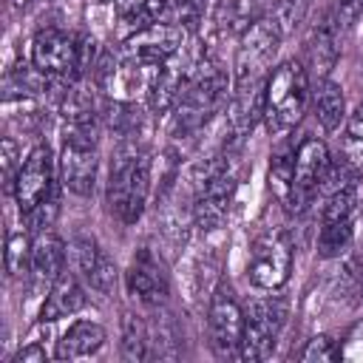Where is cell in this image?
I'll return each instance as SVG.
<instances>
[{"label": "cell", "instance_id": "1", "mask_svg": "<svg viewBox=\"0 0 363 363\" xmlns=\"http://www.w3.org/2000/svg\"><path fill=\"white\" fill-rule=\"evenodd\" d=\"M227 88L230 77L213 54L204 51L196 60H190L179 99L173 105V136L184 139L199 133L213 119V113H218V108L227 102Z\"/></svg>", "mask_w": 363, "mask_h": 363}, {"label": "cell", "instance_id": "2", "mask_svg": "<svg viewBox=\"0 0 363 363\" xmlns=\"http://www.w3.org/2000/svg\"><path fill=\"white\" fill-rule=\"evenodd\" d=\"M150 176L153 159L145 139H119L116 153L111 159L105 201L122 224H136L142 218L150 196Z\"/></svg>", "mask_w": 363, "mask_h": 363}, {"label": "cell", "instance_id": "3", "mask_svg": "<svg viewBox=\"0 0 363 363\" xmlns=\"http://www.w3.org/2000/svg\"><path fill=\"white\" fill-rule=\"evenodd\" d=\"M312 99L309 71L298 60H284L267 74L264 82V122L269 133H289L306 113Z\"/></svg>", "mask_w": 363, "mask_h": 363}, {"label": "cell", "instance_id": "4", "mask_svg": "<svg viewBox=\"0 0 363 363\" xmlns=\"http://www.w3.org/2000/svg\"><path fill=\"white\" fill-rule=\"evenodd\" d=\"M244 315H247V323H244V337H241L238 357L241 360H267L275 352L278 337L286 326L289 306H286L284 298L267 295V298H255L244 309Z\"/></svg>", "mask_w": 363, "mask_h": 363}, {"label": "cell", "instance_id": "5", "mask_svg": "<svg viewBox=\"0 0 363 363\" xmlns=\"http://www.w3.org/2000/svg\"><path fill=\"white\" fill-rule=\"evenodd\" d=\"M357 227V184H349L337 193L326 196L320 210V230H318V255L323 261H337L354 244Z\"/></svg>", "mask_w": 363, "mask_h": 363}, {"label": "cell", "instance_id": "6", "mask_svg": "<svg viewBox=\"0 0 363 363\" xmlns=\"http://www.w3.org/2000/svg\"><path fill=\"white\" fill-rule=\"evenodd\" d=\"M292 272V241L284 230H267L255 235L247 255V278L255 289L278 292Z\"/></svg>", "mask_w": 363, "mask_h": 363}, {"label": "cell", "instance_id": "7", "mask_svg": "<svg viewBox=\"0 0 363 363\" xmlns=\"http://www.w3.org/2000/svg\"><path fill=\"white\" fill-rule=\"evenodd\" d=\"M57 170L62 184L74 196H91L99 173V147L94 130L62 128V147L57 159Z\"/></svg>", "mask_w": 363, "mask_h": 363}, {"label": "cell", "instance_id": "8", "mask_svg": "<svg viewBox=\"0 0 363 363\" xmlns=\"http://www.w3.org/2000/svg\"><path fill=\"white\" fill-rule=\"evenodd\" d=\"M247 315L227 284H216L207 301V337L216 357H238Z\"/></svg>", "mask_w": 363, "mask_h": 363}, {"label": "cell", "instance_id": "9", "mask_svg": "<svg viewBox=\"0 0 363 363\" xmlns=\"http://www.w3.org/2000/svg\"><path fill=\"white\" fill-rule=\"evenodd\" d=\"M329 162H332L329 147L318 136H306L295 147V179H292V196L284 207L286 213L301 216L312 204V199L320 193V182L326 176Z\"/></svg>", "mask_w": 363, "mask_h": 363}, {"label": "cell", "instance_id": "10", "mask_svg": "<svg viewBox=\"0 0 363 363\" xmlns=\"http://www.w3.org/2000/svg\"><path fill=\"white\" fill-rule=\"evenodd\" d=\"M31 65L57 79H77L79 71V37L62 28H40L31 40Z\"/></svg>", "mask_w": 363, "mask_h": 363}, {"label": "cell", "instance_id": "11", "mask_svg": "<svg viewBox=\"0 0 363 363\" xmlns=\"http://www.w3.org/2000/svg\"><path fill=\"white\" fill-rule=\"evenodd\" d=\"M68 258L74 264V272L82 278V284L99 295H113L119 284V267L116 261L105 252V247L96 238L77 235L68 244Z\"/></svg>", "mask_w": 363, "mask_h": 363}, {"label": "cell", "instance_id": "12", "mask_svg": "<svg viewBox=\"0 0 363 363\" xmlns=\"http://www.w3.org/2000/svg\"><path fill=\"white\" fill-rule=\"evenodd\" d=\"M54 176H57V167H54L51 147L48 145H34L28 150V156L23 159V167H20L17 182H14V201H17L23 216L28 210H34L40 201H45L48 196L57 193L54 190Z\"/></svg>", "mask_w": 363, "mask_h": 363}, {"label": "cell", "instance_id": "13", "mask_svg": "<svg viewBox=\"0 0 363 363\" xmlns=\"http://www.w3.org/2000/svg\"><path fill=\"white\" fill-rule=\"evenodd\" d=\"M235 187H238V182H235V170L230 164L227 170H221L218 176H213L207 184H201L193 193L190 213H193V224L201 233H216L224 224V218L233 207V199H235Z\"/></svg>", "mask_w": 363, "mask_h": 363}, {"label": "cell", "instance_id": "14", "mask_svg": "<svg viewBox=\"0 0 363 363\" xmlns=\"http://www.w3.org/2000/svg\"><path fill=\"white\" fill-rule=\"evenodd\" d=\"M284 40L281 28L275 26L272 17H255L244 31H241V45H238V79L244 77H264L267 65L272 62L278 43Z\"/></svg>", "mask_w": 363, "mask_h": 363}, {"label": "cell", "instance_id": "15", "mask_svg": "<svg viewBox=\"0 0 363 363\" xmlns=\"http://www.w3.org/2000/svg\"><path fill=\"white\" fill-rule=\"evenodd\" d=\"M125 286L139 303L153 306V309L162 306L170 295V278H167L162 261L150 250H139L130 258V264L125 269Z\"/></svg>", "mask_w": 363, "mask_h": 363}, {"label": "cell", "instance_id": "16", "mask_svg": "<svg viewBox=\"0 0 363 363\" xmlns=\"http://www.w3.org/2000/svg\"><path fill=\"white\" fill-rule=\"evenodd\" d=\"M187 40V28L176 26V23H167V20H156L133 34H128L122 40V48L125 54H133V57H142V60H156V62H164L170 60L173 54L182 51Z\"/></svg>", "mask_w": 363, "mask_h": 363}, {"label": "cell", "instance_id": "17", "mask_svg": "<svg viewBox=\"0 0 363 363\" xmlns=\"http://www.w3.org/2000/svg\"><path fill=\"white\" fill-rule=\"evenodd\" d=\"M337 23L340 17H335L332 11H323L318 17V23L309 28L306 37V71L318 77H329V71L335 68L337 57H340V40H337Z\"/></svg>", "mask_w": 363, "mask_h": 363}, {"label": "cell", "instance_id": "18", "mask_svg": "<svg viewBox=\"0 0 363 363\" xmlns=\"http://www.w3.org/2000/svg\"><path fill=\"white\" fill-rule=\"evenodd\" d=\"M85 286L77 272H62L45 292L40 303V323H54L68 315H77L85 306Z\"/></svg>", "mask_w": 363, "mask_h": 363}, {"label": "cell", "instance_id": "19", "mask_svg": "<svg viewBox=\"0 0 363 363\" xmlns=\"http://www.w3.org/2000/svg\"><path fill=\"white\" fill-rule=\"evenodd\" d=\"M65 261H68V247L57 233L45 230V233L34 235L28 272L34 275L37 284H54L65 272Z\"/></svg>", "mask_w": 363, "mask_h": 363}, {"label": "cell", "instance_id": "20", "mask_svg": "<svg viewBox=\"0 0 363 363\" xmlns=\"http://www.w3.org/2000/svg\"><path fill=\"white\" fill-rule=\"evenodd\" d=\"M105 346V329L96 320H77L71 323L62 337L57 340V360H85Z\"/></svg>", "mask_w": 363, "mask_h": 363}, {"label": "cell", "instance_id": "21", "mask_svg": "<svg viewBox=\"0 0 363 363\" xmlns=\"http://www.w3.org/2000/svg\"><path fill=\"white\" fill-rule=\"evenodd\" d=\"M312 111L323 130H337L346 122V96L332 77H318L312 88Z\"/></svg>", "mask_w": 363, "mask_h": 363}, {"label": "cell", "instance_id": "22", "mask_svg": "<svg viewBox=\"0 0 363 363\" xmlns=\"http://www.w3.org/2000/svg\"><path fill=\"white\" fill-rule=\"evenodd\" d=\"M182 354V335L179 326L173 320L170 312H159L147 326V357H159V360H173Z\"/></svg>", "mask_w": 363, "mask_h": 363}, {"label": "cell", "instance_id": "23", "mask_svg": "<svg viewBox=\"0 0 363 363\" xmlns=\"http://www.w3.org/2000/svg\"><path fill=\"white\" fill-rule=\"evenodd\" d=\"M340 156L349 162V167L357 176L363 173V105L346 113L343 133H340Z\"/></svg>", "mask_w": 363, "mask_h": 363}, {"label": "cell", "instance_id": "24", "mask_svg": "<svg viewBox=\"0 0 363 363\" xmlns=\"http://www.w3.org/2000/svg\"><path fill=\"white\" fill-rule=\"evenodd\" d=\"M292 179H295V150L284 145L272 153V162H269V190L284 207L292 196Z\"/></svg>", "mask_w": 363, "mask_h": 363}, {"label": "cell", "instance_id": "25", "mask_svg": "<svg viewBox=\"0 0 363 363\" xmlns=\"http://www.w3.org/2000/svg\"><path fill=\"white\" fill-rule=\"evenodd\" d=\"M119 354H122V360H133V363L147 357V326L130 312H125V318H122Z\"/></svg>", "mask_w": 363, "mask_h": 363}, {"label": "cell", "instance_id": "26", "mask_svg": "<svg viewBox=\"0 0 363 363\" xmlns=\"http://www.w3.org/2000/svg\"><path fill=\"white\" fill-rule=\"evenodd\" d=\"M31 238L28 233H9L6 238V272L11 278L23 275L31 267Z\"/></svg>", "mask_w": 363, "mask_h": 363}, {"label": "cell", "instance_id": "27", "mask_svg": "<svg viewBox=\"0 0 363 363\" xmlns=\"http://www.w3.org/2000/svg\"><path fill=\"white\" fill-rule=\"evenodd\" d=\"M201 11H204V0H164L162 20L176 23V26H182V28L190 31L201 20Z\"/></svg>", "mask_w": 363, "mask_h": 363}, {"label": "cell", "instance_id": "28", "mask_svg": "<svg viewBox=\"0 0 363 363\" xmlns=\"http://www.w3.org/2000/svg\"><path fill=\"white\" fill-rule=\"evenodd\" d=\"M298 360L303 363H332V360H340V352H337V340L332 335H315L303 343V349L298 352Z\"/></svg>", "mask_w": 363, "mask_h": 363}, {"label": "cell", "instance_id": "29", "mask_svg": "<svg viewBox=\"0 0 363 363\" xmlns=\"http://www.w3.org/2000/svg\"><path fill=\"white\" fill-rule=\"evenodd\" d=\"M309 6H312V0H278V6H275V11H272V20H275V26L281 28L284 37H286L298 23H303Z\"/></svg>", "mask_w": 363, "mask_h": 363}, {"label": "cell", "instance_id": "30", "mask_svg": "<svg viewBox=\"0 0 363 363\" xmlns=\"http://www.w3.org/2000/svg\"><path fill=\"white\" fill-rule=\"evenodd\" d=\"M57 213H60V196L54 193V196H48L45 201H40L34 210H28V213H26L28 233H34V235L45 233V230H48V227L57 221Z\"/></svg>", "mask_w": 363, "mask_h": 363}, {"label": "cell", "instance_id": "31", "mask_svg": "<svg viewBox=\"0 0 363 363\" xmlns=\"http://www.w3.org/2000/svg\"><path fill=\"white\" fill-rule=\"evenodd\" d=\"M0 164H3V184L9 193H14V182L23 167V159H20V147L11 136H3V142H0Z\"/></svg>", "mask_w": 363, "mask_h": 363}, {"label": "cell", "instance_id": "32", "mask_svg": "<svg viewBox=\"0 0 363 363\" xmlns=\"http://www.w3.org/2000/svg\"><path fill=\"white\" fill-rule=\"evenodd\" d=\"M337 352H340V360L346 363H363V318L346 329L343 340L337 343Z\"/></svg>", "mask_w": 363, "mask_h": 363}, {"label": "cell", "instance_id": "33", "mask_svg": "<svg viewBox=\"0 0 363 363\" xmlns=\"http://www.w3.org/2000/svg\"><path fill=\"white\" fill-rule=\"evenodd\" d=\"M45 360H48V352L40 340H28L14 357V363H45Z\"/></svg>", "mask_w": 363, "mask_h": 363}, {"label": "cell", "instance_id": "34", "mask_svg": "<svg viewBox=\"0 0 363 363\" xmlns=\"http://www.w3.org/2000/svg\"><path fill=\"white\" fill-rule=\"evenodd\" d=\"M337 9L343 20H354L363 11V0H337Z\"/></svg>", "mask_w": 363, "mask_h": 363}, {"label": "cell", "instance_id": "35", "mask_svg": "<svg viewBox=\"0 0 363 363\" xmlns=\"http://www.w3.org/2000/svg\"><path fill=\"white\" fill-rule=\"evenodd\" d=\"M354 241H357V258L363 261V216H357V227H354Z\"/></svg>", "mask_w": 363, "mask_h": 363}, {"label": "cell", "instance_id": "36", "mask_svg": "<svg viewBox=\"0 0 363 363\" xmlns=\"http://www.w3.org/2000/svg\"><path fill=\"white\" fill-rule=\"evenodd\" d=\"M99 3H116V0H99Z\"/></svg>", "mask_w": 363, "mask_h": 363}]
</instances>
